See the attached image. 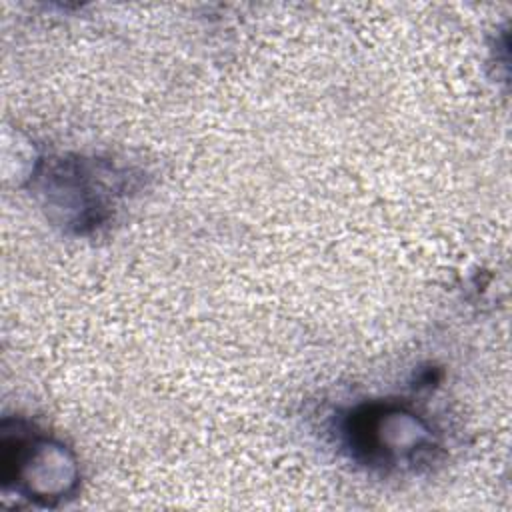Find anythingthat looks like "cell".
Returning <instances> with one entry per match:
<instances>
[{"label": "cell", "instance_id": "6da1fadb", "mask_svg": "<svg viewBox=\"0 0 512 512\" xmlns=\"http://www.w3.org/2000/svg\"><path fill=\"white\" fill-rule=\"evenodd\" d=\"M4 484L24 494L50 504L66 496L76 482V468L64 446L42 436L4 438Z\"/></svg>", "mask_w": 512, "mask_h": 512}]
</instances>
